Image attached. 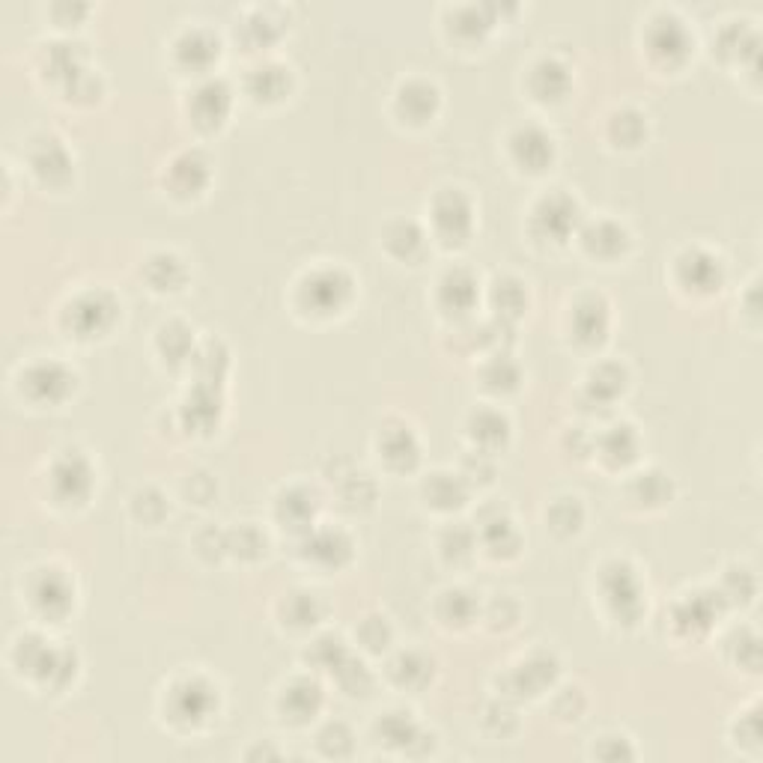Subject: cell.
I'll list each match as a JSON object with an SVG mask.
<instances>
[{
    "instance_id": "cell-45",
    "label": "cell",
    "mask_w": 763,
    "mask_h": 763,
    "mask_svg": "<svg viewBox=\"0 0 763 763\" xmlns=\"http://www.w3.org/2000/svg\"><path fill=\"white\" fill-rule=\"evenodd\" d=\"M307 657L314 659V665H317V669H326L334 674V671L341 669L343 662L349 659V650H346V645H343L341 638H334V635H322V638H317V641L310 645Z\"/></svg>"
},
{
    "instance_id": "cell-17",
    "label": "cell",
    "mask_w": 763,
    "mask_h": 763,
    "mask_svg": "<svg viewBox=\"0 0 763 763\" xmlns=\"http://www.w3.org/2000/svg\"><path fill=\"white\" fill-rule=\"evenodd\" d=\"M478 298H481V281H478L474 271L459 266V269H450L442 275V281H438V305L445 307L447 314L466 317V314L474 310Z\"/></svg>"
},
{
    "instance_id": "cell-54",
    "label": "cell",
    "mask_w": 763,
    "mask_h": 763,
    "mask_svg": "<svg viewBox=\"0 0 763 763\" xmlns=\"http://www.w3.org/2000/svg\"><path fill=\"white\" fill-rule=\"evenodd\" d=\"M454 30H457L459 36H469V39H481V36L489 30V18H483L478 7H466V10L457 12Z\"/></svg>"
},
{
    "instance_id": "cell-43",
    "label": "cell",
    "mask_w": 763,
    "mask_h": 763,
    "mask_svg": "<svg viewBox=\"0 0 763 763\" xmlns=\"http://www.w3.org/2000/svg\"><path fill=\"white\" fill-rule=\"evenodd\" d=\"M334 677L341 683L343 692L353 695V698H367V695L373 692V674H370V669H367L361 659H346L341 669L334 671Z\"/></svg>"
},
{
    "instance_id": "cell-15",
    "label": "cell",
    "mask_w": 763,
    "mask_h": 763,
    "mask_svg": "<svg viewBox=\"0 0 763 763\" xmlns=\"http://www.w3.org/2000/svg\"><path fill=\"white\" fill-rule=\"evenodd\" d=\"M558 677V659L552 653H531L529 659H522L517 669L505 677L507 692L525 698V695H541L546 686H552Z\"/></svg>"
},
{
    "instance_id": "cell-29",
    "label": "cell",
    "mask_w": 763,
    "mask_h": 763,
    "mask_svg": "<svg viewBox=\"0 0 763 763\" xmlns=\"http://www.w3.org/2000/svg\"><path fill=\"white\" fill-rule=\"evenodd\" d=\"M186 421L198 430H212L218 423V415H221V385H212V382H198L191 387L189 399H186Z\"/></svg>"
},
{
    "instance_id": "cell-41",
    "label": "cell",
    "mask_w": 763,
    "mask_h": 763,
    "mask_svg": "<svg viewBox=\"0 0 763 763\" xmlns=\"http://www.w3.org/2000/svg\"><path fill=\"white\" fill-rule=\"evenodd\" d=\"M481 611V606H478V599L471 597L469 590H462V587H450V590H445L442 594V599H438V614H442V621L445 623H469L474 621V614Z\"/></svg>"
},
{
    "instance_id": "cell-9",
    "label": "cell",
    "mask_w": 763,
    "mask_h": 763,
    "mask_svg": "<svg viewBox=\"0 0 763 763\" xmlns=\"http://www.w3.org/2000/svg\"><path fill=\"white\" fill-rule=\"evenodd\" d=\"M22 391L34 403H63L75 391V373L63 361L46 358V361H36L24 370L22 377Z\"/></svg>"
},
{
    "instance_id": "cell-27",
    "label": "cell",
    "mask_w": 763,
    "mask_h": 763,
    "mask_svg": "<svg viewBox=\"0 0 763 763\" xmlns=\"http://www.w3.org/2000/svg\"><path fill=\"white\" fill-rule=\"evenodd\" d=\"M397 107L409 123H423L433 117L438 107V87L423 78H411L397 90Z\"/></svg>"
},
{
    "instance_id": "cell-32",
    "label": "cell",
    "mask_w": 763,
    "mask_h": 763,
    "mask_svg": "<svg viewBox=\"0 0 763 763\" xmlns=\"http://www.w3.org/2000/svg\"><path fill=\"white\" fill-rule=\"evenodd\" d=\"M278 519L283 525L290 529L302 531L305 534L307 529H314V513H317V495L310 489H302V486H293L278 498Z\"/></svg>"
},
{
    "instance_id": "cell-51",
    "label": "cell",
    "mask_w": 763,
    "mask_h": 763,
    "mask_svg": "<svg viewBox=\"0 0 763 763\" xmlns=\"http://www.w3.org/2000/svg\"><path fill=\"white\" fill-rule=\"evenodd\" d=\"M319 749L331 758H346L353 752V730L346 728L343 722H331L319 730Z\"/></svg>"
},
{
    "instance_id": "cell-53",
    "label": "cell",
    "mask_w": 763,
    "mask_h": 763,
    "mask_svg": "<svg viewBox=\"0 0 763 763\" xmlns=\"http://www.w3.org/2000/svg\"><path fill=\"white\" fill-rule=\"evenodd\" d=\"M227 549L239 555H259L266 552V537L259 534L257 525L245 522V525H239V531L227 534Z\"/></svg>"
},
{
    "instance_id": "cell-6",
    "label": "cell",
    "mask_w": 763,
    "mask_h": 763,
    "mask_svg": "<svg viewBox=\"0 0 763 763\" xmlns=\"http://www.w3.org/2000/svg\"><path fill=\"white\" fill-rule=\"evenodd\" d=\"M578 227H582V206L573 194L561 189L537 200V206L531 209V230L546 242H567Z\"/></svg>"
},
{
    "instance_id": "cell-34",
    "label": "cell",
    "mask_w": 763,
    "mask_h": 763,
    "mask_svg": "<svg viewBox=\"0 0 763 763\" xmlns=\"http://www.w3.org/2000/svg\"><path fill=\"white\" fill-rule=\"evenodd\" d=\"M147 281L153 283V290L158 293H167V290H179L186 278H189V269H186V259L177 257L174 251H158L153 257L147 259Z\"/></svg>"
},
{
    "instance_id": "cell-20",
    "label": "cell",
    "mask_w": 763,
    "mask_h": 763,
    "mask_svg": "<svg viewBox=\"0 0 763 763\" xmlns=\"http://www.w3.org/2000/svg\"><path fill=\"white\" fill-rule=\"evenodd\" d=\"M722 606H725V599L719 590H698V594L681 599V606L674 609V623L683 633H704L719 618Z\"/></svg>"
},
{
    "instance_id": "cell-47",
    "label": "cell",
    "mask_w": 763,
    "mask_h": 763,
    "mask_svg": "<svg viewBox=\"0 0 763 763\" xmlns=\"http://www.w3.org/2000/svg\"><path fill=\"white\" fill-rule=\"evenodd\" d=\"M283 24L271 22V10H251L245 15V24H242V34H245L247 42L254 46H269L275 36L281 34Z\"/></svg>"
},
{
    "instance_id": "cell-50",
    "label": "cell",
    "mask_w": 763,
    "mask_h": 763,
    "mask_svg": "<svg viewBox=\"0 0 763 763\" xmlns=\"http://www.w3.org/2000/svg\"><path fill=\"white\" fill-rule=\"evenodd\" d=\"M483 382L493 391H510L519 385V367L510 361V355H495L483 370Z\"/></svg>"
},
{
    "instance_id": "cell-22",
    "label": "cell",
    "mask_w": 763,
    "mask_h": 763,
    "mask_svg": "<svg viewBox=\"0 0 763 763\" xmlns=\"http://www.w3.org/2000/svg\"><path fill=\"white\" fill-rule=\"evenodd\" d=\"M478 541L483 543V549L495 558H513L522 546L513 519L507 517L505 510H495V513H483V519L478 522Z\"/></svg>"
},
{
    "instance_id": "cell-37",
    "label": "cell",
    "mask_w": 763,
    "mask_h": 763,
    "mask_svg": "<svg viewBox=\"0 0 763 763\" xmlns=\"http://www.w3.org/2000/svg\"><path fill=\"white\" fill-rule=\"evenodd\" d=\"M489 302H493L495 317L501 319V322H510V319H517L519 314L525 310V305H529V290H525V283L522 281L505 275V278H495L493 281Z\"/></svg>"
},
{
    "instance_id": "cell-39",
    "label": "cell",
    "mask_w": 763,
    "mask_h": 763,
    "mask_svg": "<svg viewBox=\"0 0 763 763\" xmlns=\"http://www.w3.org/2000/svg\"><path fill=\"white\" fill-rule=\"evenodd\" d=\"M597 447L611 466H626L630 459H635V450H638V433L630 423H611L609 430L597 438Z\"/></svg>"
},
{
    "instance_id": "cell-30",
    "label": "cell",
    "mask_w": 763,
    "mask_h": 763,
    "mask_svg": "<svg viewBox=\"0 0 763 763\" xmlns=\"http://www.w3.org/2000/svg\"><path fill=\"white\" fill-rule=\"evenodd\" d=\"M379 450L382 457L394 466V469H411L418 457H421V445H418V435L411 433V427L397 423V427H387L379 435Z\"/></svg>"
},
{
    "instance_id": "cell-21",
    "label": "cell",
    "mask_w": 763,
    "mask_h": 763,
    "mask_svg": "<svg viewBox=\"0 0 763 763\" xmlns=\"http://www.w3.org/2000/svg\"><path fill=\"white\" fill-rule=\"evenodd\" d=\"M167 186L177 198H194L200 191L206 189L209 182V162L200 153L189 150V153H179L170 165H167Z\"/></svg>"
},
{
    "instance_id": "cell-13",
    "label": "cell",
    "mask_w": 763,
    "mask_h": 763,
    "mask_svg": "<svg viewBox=\"0 0 763 763\" xmlns=\"http://www.w3.org/2000/svg\"><path fill=\"white\" fill-rule=\"evenodd\" d=\"M677 281L692 293H716L725 281V266L716 254H710L704 247H689L677 259Z\"/></svg>"
},
{
    "instance_id": "cell-48",
    "label": "cell",
    "mask_w": 763,
    "mask_h": 763,
    "mask_svg": "<svg viewBox=\"0 0 763 763\" xmlns=\"http://www.w3.org/2000/svg\"><path fill=\"white\" fill-rule=\"evenodd\" d=\"M633 495L647 505H662L671 495V481L662 471H645L633 481Z\"/></svg>"
},
{
    "instance_id": "cell-16",
    "label": "cell",
    "mask_w": 763,
    "mask_h": 763,
    "mask_svg": "<svg viewBox=\"0 0 763 763\" xmlns=\"http://www.w3.org/2000/svg\"><path fill=\"white\" fill-rule=\"evenodd\" d=\"M305 558L317 567H343L353 558V541L341 529H307L302 541Z\"/></svg>"
},
{
    "instance_id": "cell-1",
    "label": "cell",
    "mask_w": 763,
    "mask_h": 763,
    "mask_svg": "<svg viewBox=\"0 0 763 763\" xmlns=\"http://www.w3.org/2000/svg\"><path fill=\"white\" fill-rule=\"evenodd\" d=\"M119 310L123 307H119L117 295L111 290H102V287H93V290H84V293L75 295L66 305L63 326L78 341H93V338H102L117 326Z\"/></svg>"
},
{
    "instance_id": "cell-23",
    "label": "cell",
    "mask_w": 763,
    "mask_h": 763,
    "mask_svg": "<svg viewBox=\"0 0 763 763\" xmlns=\"http://www.w3.org/2000/svg\"><path fill=\"white\" fill-rule=\"evenodd\" d=\"M582 242H585V247L594 257L614 259L621 257L623 251L630 247V233H626V227H623L621 221H614V218H597V221H590L585 230H582Z\"/></svg>"
},
{
    "instance_id": "cell-12",
    "label": "cell",
    "mask_w": 763,
    "mask_h": 763,
    "mask_svg": "<svg viewBox=\"0 0 763 763\" xmlns=\"http://www.w3.org/2000/svg\"><path fill=\"white\" fill-rule=\"evenodd\" d=\"M510 155L522 170L541 174L552 165L555 158V138L537 123H525L510 135Z\"/></svg>"
},
{
    "instance_id": "cell-3",
    "label": "cell",
    "mask_w": 763,
    "mask_h": 763,
    "mask_svg": "<svg viewBox=\"0 0 763 763\" xmlns=\"http://www.w3.org/2000/svg\"><path fill=\"white\" fill-rule=\"evenodd\" d=\"M218 710V689L206 677H182L167 692V716L182 728H200Z\"/></svg>"
},
{
    "instance_id": "cell-10",
    "label": "cell",
    "mask_w": 763,
    "mask_h": 763,
    "mask_svg": "<svg viewBox=\"0 0 763 763\" xmlns=\"http://www.w3.org/2000/svg\"><path fill=\"white\" fill-rule=\"evenodd\" d=\"M650 27H647V48L650 54L662 63H681L689 48H692V36H689V27L671 15V12H659L650 18Z\"/></svg>"
},
{
    "instance_id": "cell-31",
    "label": "cell",
    "mask_w": 763,
    "mask_h": 763,
    "mask_svg": "<svg viewBox=\"0 0 763 763\" xmlns=\"http://www.w3.org/2000/svg\"><path fill=\"white\" fill-rule=\"evenodd\" d=\"M469 435L481 450H495L510 438V421L498 409H474L469 418Z\"/></svg>"
},
{
    "instance_id": "cell-28",
    "label": "cell",
    "mask_w": 763,
    "mask_h": 763,
    "mask_svg": "<svg viewBox=\"0 0 763 763\" xmlns=\"http://www.w3.org/2000/svg\"><path fill=\"white\" fill-rule=\"evenodd\" d=\"M377 737L379 742H385L391 749L411 752V746H418V742L427 737V730H423L406 710H387L385 716H379Z\"/></svg>"
},
{
    "instance_id": "cell-5",
    "label": "cell",
    "mask_w": 763,
    "mask_h": 763,
    "mask_svg": "<svg viewBox=\"0 0 763 763\" xmlns=\"http://www.w3.org/2000/svg\"><path fill=\"white\" fill-rule=\"evenodd\" d=\"M48 486H51V495H54L58 505H84L96 486V471L90 466V459L84 457L81 450H66L63 457L51 462Z\"/></svg>"
},
{
    "instance_id": "cell-35",
    "label": "cell",
    "mask_w": 763,
    "mask_h": 763,
    "mask_svg": "<svg viewBox=\"0 0 763 763\" xmlns=\"http://www.w3.org/2000/svg\"><path fill=\"white\" fill-rule=\"evenodd\" d=\"M385 245L394 257L411 263V259L423 257V251H427V233H423L418 224L409 221V218H399V221H394L385 230Z\"/></svg>"
},
{
    "instance_id": "cell-52",
    "label": "cell",
    "mask_w": 763,
    "mask_h": 763,
    "mask_svg": "<svg viewBox=\"0 0 763 763\" xmlns=\"http://www.w3.org/2000/svg\"><path fill=\"white\" fill-rule=\"evenodd\" d=\"M358 641L370 650H385L387 641H391V626H387V618H379V614H367L365 621L358 623Z\"/></svg>"
},
{
    "instance_id": "cell-49",
    "label": "cell",
    "mask_w": 763,
    "mask_h": 763,
    "mask_svg": "<svg viewBox=\"0 0 763 763\" xmlns=\"http://www.w3.org/2000/svg\"><path fill=\"white\" fill-rule=\"evenodd\" d=\"M585 519V510L578 505V498H558L549 510V525H552L558 534H575L578 525Z\"/></svg>"
},
{
    "instance_id": "cell-24",
    "label": "cell",
    "mask_w": 763,
    "mask_h": 763,
    "mask_svg": "<svg viewBox=\"0 0 763 763\" xmlns=\"http://www.w3.org/2000/svg\"><path fill=\"white\" fill-rule=\"evenodd\" d=\"M218 51H221V42L206 27H191L177 39V58L186 69H209L212 63L218 60Z\"/></svg>"
},
{
    "instance_id": "cell-18",
    "label": "cell",
    "mask_w": 763,
    "mask_h": 763,
    "mask_svg": "<svg viewBox=\"0 0 763 763\" xmlns=\"http://www.w3.org/2000/svg\"><path fill=\"white\" fill-rule=\"evenodd\" d=\"M278 707H281L283 719H290L295 725H305L322 710V686L314 677H293L283 686Z\"/></svg>"
},
{
    "instance_id": "cell-7",
    "label": "cell",
    "mask_w": 763,
    "mask_h": 763,
    "mask_svg": "<svg viewBox=\"0 0 763 763\" xmlns=\"http://www.w3.org/2000/svg\"><path fill=\"white\" fill-rule=\"evenodd\" d=\"M435 236L447 245H462L474 230V203L462 189H442L430 203Z\"/></svg>"
},
{
    "instance_id": "cell-14",
    "label": "cell",
    "mask_w": 763,
    "mask_h": 763,
    "mask_svg": "<svg viewBox=\"0 0 763 763\" xmlns=\"http://www.w3.org/2000/svg\"><path fill=\"white\" fill-rule=\"evenodd\" d=\"M609 326H611V307L609 302H606V295L587 293L573 305V314H570V331H573V338L578 343H585V346H597V343L606 341Z\"/></svg>"
},
{
    "instance_id": "cell-25",
    "label": "cell",
    "mask_w": 763,
    "mask_h": 763,
    "mask_svg": "<svg viewBox=\"0 0 763 763\" xmlns=\"http://www.w3.org/2000/svg\"><path fill=\"white\" fill-rule=\"evenodd\" d=\"M30 167L34 174L42 182H51V186H60L66 182L72 174V158L66 153V147L58 141V138H42L36 141V147L30 150Z\"/></svg>"
},
{
    "instance_id": "cell-40",
    "label": "cell",
    "mask_w": 763,
    "mask_h": 763,
    "mask_svg": "<svg viewBox=\"0 0 763 763\" xmlns=\"http://www.w3.org/2000/svg\"><path fill=\"white\" fill-rule=\"evenodd\" d=\"M158 353L165 355V361H170V365H186V361L191 365V358L198 353L194 331L186 322H167V326H162V331H158Z\"/></svg>"
},
{
    "instance_id": "cell-8",
    "label": "cell",
    "mask_w": 763,
    "mask_h": 763,
    "mask_svg": "<svg viewBox=\"0 0 763 763\" xmlns=\"http://www.w3.org/2000/svg\"><path fill=\"white\" fill-rule=\"evenodd\" d=\"M30 602L34 609L48 618V621H60L66 618L75 606V585L72 578L58 567H46L30 578Z\"/></svg>"
},
{
    "instance_id": "cell-26",
    "label": "cell",
    "mask_w": 763,
    "mask_h": 763,
    "mask_svg": "<svg viewBox=\"0 0 763 763\" xmlns=\"http://www.w3.org/2000/svg\"><path fill=\"white\" fill-rule=\"evenodd\" d=\"M245 87L247 96L257 99V102H278L290 90V69L281 63H271V60L257 63V66L247 69Z\"/></svg>"
},
{
    "instance_id": "cell-44",
    "label": "cell",
    "mask_w": 763,
    "mask_h": 763,
    "mask_svg": "<svg viewBox=\"0 0 763 763\" xmlns=\"http://www.w3.org/2000/svg\"><path fill=\"white\" fill-rule=\"evenodd\" d=\"M647 135V119L633 111V107H623L611 117V138L623 147H635Z\"/></svg>"
},
{
    "instance_id": "cell-4",
    "label": "cell",
    "mask_w": 763,
    "mask_h": 763,
    "mask_svg": "<svg viewBox=\"0 0 763 763\" xmlns=\"http://www.w3.org/2000/svg\"><path fill=\"white\" fill-rule=\"evenodd\" d=\"M599 590L618 621L635 623L645 611V590L638 575L626 561H609L599 570Z\"/></svg>"
},
{
    "instance_id": "cell-11",
    "label": "cell",
    "mask_w": 763,
    "mask_h": 763,
    "mask_svg": "<svg viewBox=\"0 0 763 763\" xmlns=\"http://www.w3.org/2000/svg\"><path fill=\"white\" fill-rule=\"evenodd\" d=\"M189 96V114L200 129H218L233 105V90L221 78H203Z\"/></svg>"
},
{
    "instance_id": "cell-38",
    "label": "cell",
    "mask_w": 763,
    "mask_h": 763,
    "mask_svg": "<svg viewBox=\"0 0 763 763\" xmlns=\"http://www.w3.org/2000/svg\"><path fill=\"white\" fill-rule=\"evenodd\" d=\"M391 677L403 689H423L427 683L433 681V659L423 657L418 650H403L394 662H391Z\"/></svg>"
},
{
    "instance_id": "cell-2",
    "label": "cell",
    "mask_w": 763,
    "mask_h": 763,
    "mask_svg": "<svg viewBox=\"0 0 763 763\" xmlns=\"http://www.w3.org/2000/svg\"><path fill=\"white\" fill-rule=\"evenodd\" d=\"M355 293L353 275L341 266H319L307 271L305 281L298 287V302L317 317H329L349 305Z\"/></svg>"
},
{
    "instance_id": "cell-46",
    "label": "cell",
    "mask_w": 763,
    "mask_h": 763,
    "mask_svg": "<svg viewBox=\"0 0 763 763\" xmlns=\"http://www.w3.org/2000/svg\"><path fill=\"white\" fill-rule=\"evenodd\" d=\"M438 546H442V552H445V558H450V561H466V558L474 552V546H478V531L466 529L462 522H457V525L445 529Z\"/></svg>"
},
{
    "instance_id": "cell-33",
    "label": "cell",
    "mask_w": 763,
    "mask_h": 763,
    "mask_svg": "<svg viewBox=\"0 0 763 763\" xmlns=\"http://www.w3.org/2000/svg\"><path fill=\"white\" fill-rule=\"evenodd\" d=\"M466 495H469V481L462 474H454V471H435L423 481V498L433 507H442V510L459 507L466 501Z\"/></svg>"
},
{
    "instance_id": "cell-42",
    "label": "cell",
    "mask_w": 763,
    "mask_h": 763,
    "mask_svg": "<svg viewBox=\"0 0 763 763\" xmlns=\"http://www.w3.org/2000/svg\"><path fill=\"white\" fill-rule=\"evenodd\" d=\"M322 614V602L314 590H293L283 599V618L293 626H314Z\"/></svg>"
},
{
    "instance_id": "cell-19",
    "label": "cell",
    "mask_w": 763,
    "mask_h": 763,
    "mask_svg": "<svg viewBox=\"0 0 763 763\" xmlns=\"http://www.w3.org/2000/svg\"><path fill=\"white\" fill-rule=\"evenodd\" d=\"M573 72L558 58H541L529 72V87L537 102H561L570 93Z\"/></svg>"
},
{
    "instance_id": "cell-36",
    "label": "cell",
    "mask_w": 763,
    "mask_h": 763,
    "mask_svg": "<svg viewBox=\"0 0 763 763\" xmlns=\"http://www.w3.org/2000/svg\"><path fill=\"white\" fill-rule=\"evenodd\" d=\"M623 391H626V370H623L621 365H614V361L599 365L597 370L587 377L585 394L587 399L597 403V406H609V403H614V399L621 397Z\"/></svg>"
}]
</instances>
